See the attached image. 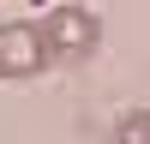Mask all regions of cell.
I'll use <instances>...</instances> for the list:
<instances>
[{"label": "cell", "mask_w": 150, "mask_h": 144, "mask_svg": "<svg viewBox=\"0 0 150 144\" xmlns=\"http://www.w3.org/2000/svg\"><path fill=\"white\" fill-rule=\"evenodd\" d=\"M42 30V48H48V66H72V60H90L96 42H102V18L90 6H54L48 18H36Z\"/></svg>", "instance_id": "cell-1"}, {"label": "cell", "mask_w": 150, "mask_h": 144, "mask_svg": "<svg viewBox=\"0 0 150 144\" xmlns=\"http://www.w3.org/2000/svg\"><path fill=\"white\" fill-rule=\"evenodd\" d=\"M42 72H48V48L36 18L0 24V78H42Z\"/></svg>", "instance_id": "cell-2"}, {"label": "cell", "mask_w": 150, "mask_h": 144, "mask_svg": "<svg viewBox=\"0 0 150 144\" xmlns=\"http://www.w3.org/2000/svg\"><path fill=\"white\" fill-rule=\"evenodd\" d=\"M102 144H150V108H126V114L108 126Z\"/></svg>", "instance_id": "cell-3"}]
</instances>
